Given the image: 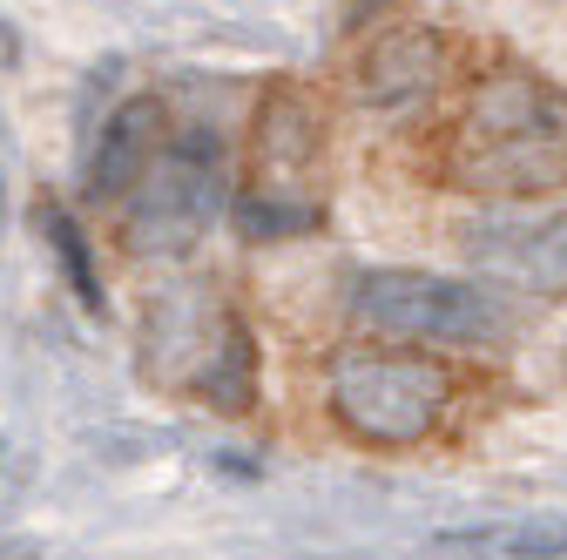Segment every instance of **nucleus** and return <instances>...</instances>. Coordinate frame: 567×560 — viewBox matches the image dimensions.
<instances>
[{
  "label": "nucleus",
  "mask_w": 567,
  "mask_h": 560,
  "mask_svg": "<svg viewBox=\"0 0 567 560\" xmlns=\"http://www.w3.org/2000/svg\"><path fill=\"white\" fill-rule=\"evenodd\" d=\"M351 318L385 331V338H412V344H501L514 331L507 304L460 284V277H433V270H365L351 284Z\"/></svg>",
  "instance_id": "4"
},
{
  "label": "nucleus",
  "mask_w": 567,
  "mask_h": 560,
  "mask_svg": "<svg viewBox=\"0 0 567 560\" xmlns=\"http://www.w3.org/2000/svg\"><path fill=\"white\" fill-rule=\"evenodd\" d=\"M446 183L473 196L567 189V89L527 68H501L473 89L446 143Z\"/></svg>",
  "instance_id": "1"
},
{
  "label": "nucleus",
  "mask_w": 567,
  "mask_h": 560,
  "mask_svg": "<svg viewBox=\"0 0 567 560\" xmlns=\"http://www.w3.org/2000/svg\"><path fill=\"white\" fill-rule=\"evenodd\" d=\"M466 257H473V270L501 277V284L567 298V209L534 217V224H473Z\"/></svg>",
  "instance_id": "7"
},
{
  "label": "nucleus",
  "mask_w": 567,
  "mask_h": 560,
  "mask_svg": "<svg viewBox=\"0 0 567 560\" xmlns=\"http://www.w3.org/2000/svg\"><path fill=\"white\" fill-rule=\"evenodd\" d=\"M440 553L460 560H567V514H507V520H473L433 533Z\"/></svg>",
  "instance_id": "9"
},
{
  "label": "nucleus",
  "mask_w": 567,
  "mask_h": 560,
  "mask_svg": "<svg viewBox=\"0 0 567 560\" xmlns=\"http://www.w3.org/2000/svg\"><path fill=\"white\" fill-rule=\"evenodd\" d=\"M446 405H453L446 365L419 359V352L351 344V352L331 359V412L365 446H419L425 433H440Z\"/></svg>",
  "instance_id": "3"
},
{
  "label": "nucleus",
  "mask_w": 567,
  "mask_h": 560,
  "mask_svg": "<svg viewBox=\"0 0 567 560\" xmlns=\"http://www.w3.org/2000/svg\"><path fill=\"white\" fill-rule=\"evenodd\" d=\"M41 237H48V250L61 257V277H68V291L82 298V311H102V277H95L89 237H82V224L68 217L61 203H48V196H41Z\"/></svg>",
  "instance_id": "11"
},
{
  "label": "nucleus",
  "mask_w": 567,
  "mask_h": 560,
  "mask_svg": "<svg viewBox=\"0 0 567 560\" xmlns=\"http://www.w3.org/2000/svg\"><path fill=\"white\" fill-rule=\"evenodd\" d=\"M324 217V183H318V122L311 108L284 89L264 102L257 122V176L237 196V224L244 237H298Z\"/></svg>",
  "instance_id": "5"
},
{
  "label": "nucleus",
  "mask_w": 567,
  "mask_h": 560,
  "mask_svg": "<svg viewBox=\"0 0 567 560\" xmlns=\"http://www.w3.org/2000/svg\"><path fill=\"white\" fill-rule=\"evenodd\" d=\"M150 344H156V372L183 392H196L217 412H244L257 398V352L250 331L203 298H169L163 311H150Z\"/></svg>",
  "instance_id": "6"
},
{
  "label": "nucleus",
  "mask_w": 567,
  "mask_h": 560,
  "mask_svg": "<svg viewBox=\"0 0 567 560\" xmlns=\"http://www.w3.org/2000/svg\"><path fill=\"white\" fill-rule=\"evenodd\" d=\"M163 102L156 95H128L122 108L102 115L95 128V143H89V196L102 203H122L135 189V176L150 169V156L163 149Z\"/></svg>",
  "instance_id": "8"
},
{
  "label": "nucleus",
  "mask_w": 567,
  "mask_h": 560,
  "mask_svg": "<svg viewBox=\"0 0 567 560\" xmlns=\"http://www.w3.org/2000/svg\"><path fill=\"white\" fill-rule=\"evenodd\" d=\"M230 203V149L209 122L169 128L150 169L122 196V237L135 257H189Z\"/></svg>",
  "instance_id": "2"
},
{
  "label": "nucleus",
  "mask_w": 567,
  "mask_h": 560,
  "mask_svg": "<svg viewBox=\"0 0 567 560\" xmlns=\"http://www.w3.org/2000/svg\"><path fill=\"white\" fill-rule=\"evenodd\" d=\"M433 61H440V41L433 34H392V41H379L372 61H365V95L372 102L425 95V89H433Z\"/></svg>",
  "instance_id": "10"
},
{
  "label": "nucleus",
  "mask_w": 567,
  "mask_h": 560,
  "mask_svg": "<svg viewBox=\"0 0 567 560\" xmlns=\"http://www.w3.org/2000/svg\"><path fill=\"white\" fill-rule=\"evenodd\" d=\"M14 61H21V41H14L8 21H0V68H14Z\"/></svg>",
  "instance_id": "12"
}]
</instances>
